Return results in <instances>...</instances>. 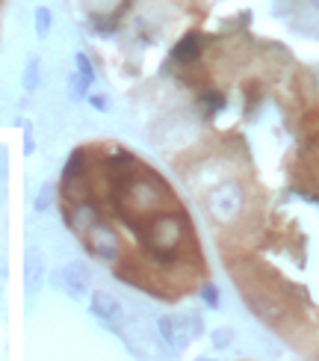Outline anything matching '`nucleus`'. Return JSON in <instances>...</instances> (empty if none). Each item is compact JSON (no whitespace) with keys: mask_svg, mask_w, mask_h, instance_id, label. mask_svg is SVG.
Masks as SVG:
<instances>
[{"mask_svg":"<svg viewBox=\"0 0 319 361\" xmlns=\"http://www.w3.org/2000/svg\"><path fill=\"white\" fill-rule=\"evenodd\" d=\"M80 240H83L86 252L92 255L95 261H104V264H110V267L125 261V243H121L118 231L113 228L110 222H106V216L89 225V228L80 234Z\"/></svg>","mask_w":319,"mask_h":361,"instance_id":"nucleus-1","label":"nucleus"},{"mask_svg":"<svg viewBox=\"0 0 319 361\" xmlns=\"http://www.w3.org/2000/svg\"><path fill=\"white\" fill-rule=\"evenodd\" d=\"M201 361H207V358H201Z\"/></svg>","mask_w":319,"mask_h":361,"instance_id":"nucleus-19","label":"nucleus"},{"mask_svg":"<svg viewBox=\"0 0 319 361\" xmlns=\"http://www.w3.org/2000/svg\"><path fill=\"white\" fill-rule=\"evenodd\" d=\"M201 54H204V36L192 30V33H187V36L172 48V63H177L180 68H189V66L199 63Z\"/></svg>","mask_w":319,"mask_h":361,"instance_id":"nucleus-5","label":"nucleus"},{"mask_svg":"<svg viewBox=\"0 0 319 361\" xmlns=\"http://www.w3.org/2000/svg\"><path fill=\"white\" fill-rule=\"evenodd\" d=\"M33 148H36V145H33V133H30V128H27V130H24V152L33 154Z\"/></svg>","mask_w":319,"mask_h":361,"instance_id":"nucleus-14","label":"nucleus"},{"mask_svg":"<svg viewBox=\"0 0 319 361\" xmlns=\"http://www.w3.org/2000/svg\"><path fill=\"white\" fill-rule=\"evenodd\" d=\"M51 24H54V15L48 6H36V33L44 39L51 33Z\"/></svg>","mask_w":319,"mask_h":361,"instance_id":"nucleus-8","label":"nucleus"},{"mask_svg":"<svg viewBox=\"0 0 319 361\" xmlns=\"http://www.w3.org/2000/svg\"><path fill=\"white\" fill-rule=\"evenodd\" d=\"M195 317H175V314H163L157 329H160V338L165 343H172L175 350H184L187 343L195 338V332H187V326L192 323Z\"/></svg>","mask_w":319,"mask_h":361,"instance_id":"nucleus-3","label":"nucleus"},{"mask_svg":"<svg viewBox=\"0 0 319 361\" xmlns=\"http://www.w3.org/2000/svg\"><path fill=\"white\" fill-rule=\"evenodd\" d=\"M311 4H313V6H316V9H319V0H311Z\"/></svg>","mask_w":319,"mask_h":361,"instance_id":"nucleus-17","label":"nucleus"},{"mask_svg":"<svg viewBox=\"0 0 319 361\" xmlns=\"http://www.w3.org/2000/svg\"><path fill=\"white\" fill-rule=\"evenodd\" d=\"M213 343H216V347H227V343H231V329H216V332H213Z\"/></svg>","mask_w":319,"mask_h":361,"instance_id":"nucleus-13","label":"nucleus"},{"mask_svg":"<svg viewBox=\"0 0 319 361\" xmlns=\"http://www.w3.org/2000/svg\"><path fill=\"white\" fill-rule=\"evenodd\" d=\"M89 101H92V104H95V107H98V110H106V101H104L101 95H89Z\"/></svg>","mask_w":319,"mask_h":361,"instance_id":"nucleus-15","label":"nucleus"},{"mask_svg":"<svg viewBox=\"0 0 319 361\" xmlns=\"http://www.w3.org/2000/svg\"><path fill=\"white\" fill-rule=\"evenodd\" d=\"M39 68H42V63L36 56H30L27 59V68H24V89L27 92H36V86H39Z\"/></svg>","mask_w":319,"mask_h":361,"instance_id":"nucleus-7","label":"nucleus"},{"mask_svg":"<svg viewBox=\"0 0 319 361\" xmlns=\"http://www.w3.org/2000/svg\"><path fill=\"white\" fill-rule=\"evenodd\" d=\"M199 101H201V107H204V113H207V116L219 113V110L225 107V98H222L219 92H204V95H201Z\"/></svg>","mask_w":319,"mask_h":361,"instance_id":"nucleus-10","label":"nucleus"},{"mask_svg":"<svg viewBox=\"0 0 319 361\" xmlns=\"http://www.w3.org/2000/svg\"><path fill=\"white\" fill-rule=\"evenodd\" d=\"M0 9H4V0H0Z\"/></svg>","mask_w":319,"mask_h":361,"instance_id":"nucleus-18","label":"nucleus"},{"mask_svg":"<svg viewBox=\"0 0 319 361\" xmlns=\"http://www.w3.org/2000/svg\"><path fill=\"white\" fill-rule=\"evenodd\" d=\"M239 204H242V192L239 187L234 184H225L219 190H213L207 195V207H210V214L216 216V219H231L239 214Z\"/></svg>","mask_w":319,"mask_h":361,"instance_id":"nucleus-2","label":"nucleus"},{"mask_svg":"<svg viewBox=\"0 0 319 361\" xmlns=\"http://www.w3.org/2000/svg\"><path fill=\"white\" fill-rule=\"evenodd\" d=\"M51 202H54V187H44V190H42V195L36 199V210H48V207H51Z\"/></svg>","mask_w":319,"mask_h":361,"instance_id":"nucleus-11","label":"nucleus"},{"mask_svg":"<svg viewBox=\"0 0 319 361\" xmlns=\"http://www.w3.org/2000/svg\"><path fill=\"white\" fill-rule=\"evenodd\" d=\"M59 281H63V288L71 293V296H83L89 290V269L86 264H68L59 269Z\"/></svg>","mask_w":319,"mask_h":361,"instance_id":"nucleus-6","label":"nucleus"},{"mask_svg":"<svg viewBox=\"0 0 319 361\" xmlns=\"http://www.w3.org/2000/svg\"><path fill=\"white\" fill-rule=\"evenodd\" d=\"M74 63H77V74H80V78H83L89 86H92V83H95V66L89 63V56H86V54H77V56H74Z\"/></svg>","mask_w":319,"mask_h":361,"instance_id":"nucleus-9","label":"nucleus"},{"mask_svg":"<svg viewBox=\"0 0 319 361\" xmlns=\"http://www.w3.org/2000/svg\"><path fill=\"white\" fill-rule=\"evenodd\" d=\"M92 314L101 320V323H106V326H121L125 323V305H121V299L118 296H113V293H106V290H95L92 293Z\"/></svg>","mask_w":319,"mask_h":361,"instance_id":"nucleus-4","label":"nucleus"},{"mask_svg":"<svg viewBox=\"0 0 319 361\" xmlns=\"http://www.w3.org/2000/svg\"><path fill=\"white\" fill-rule=\"evenodd\" d=\"M201 296H204V302H207L210 308H216V305H219V293H216V288H213V284H204V288H201Z\"/></svg>","mask_w":319,"mask_h":361,"instance_id":"nucleus-12","label":"nucleus"},{"mask_svg":"<svg viewBox=\"0 0 319 361\" xmlns=\"http://www.w3.org/2000/svg\"><path fill=\"white\" fill-rule=\"evenodd\" d=\"M6 172V163H0V175H4Z\"/></svg>","mask_w":319,"mask_h":361,"instance_id":"nucleus-16","label":"nucleus"}]
</instances>
